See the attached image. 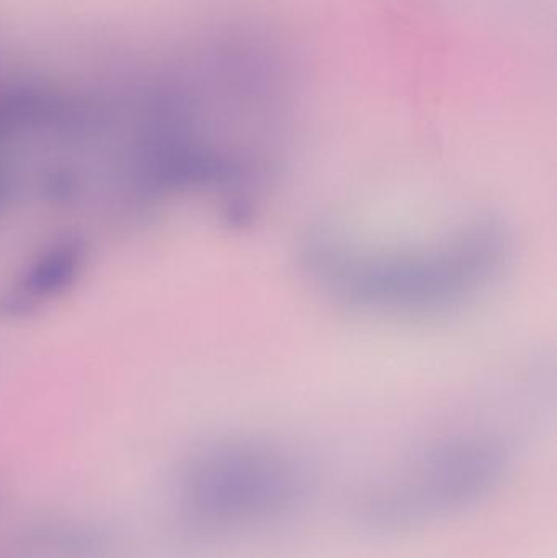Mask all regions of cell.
Wrapping results in <instances>:
<instances>
[{
  "label": "cell",
  "instance_id": "obj_3",
  "mask_svg": "<svg viewBox=\"0 0 557 558\" xmlns=\"http://www.w3.org/2000/svg\"><path fill=\"white\" fill-rule=\"evenodd\" d=\"M310 471L294 456L257 439L226 442L196 464L190 478L203 520L225 527L262 526L304 507Z\"/></svg>",
  "mask_w": 557,
  "mask_h": 558
},
{
  "label": "cell",
  "instance_id": "obj_1",
  "mask_svg": "<svg viewBox=\"0 0 557 558\" xmlns=\"http://www.w3.org/2000/svg\"><path fill=\"white\" fill-rule=\"evenodd\" d=\"M512 235L484 216L427 241L366 244L320 229L301 247L310 281L343 307L373 317L432 320L474 304L502 278Z\"/></svg>",
  "mask_w": 557,
  "mask_h": 558
},
{
  "label": "cell",
  "instance_id": "obj_2",
  "mask_svg": "<svg viewBox=\"0 0 557 558\" xmlns=\"http://www.w3.org/2000/svg\"><path fill=\"white\" fill-rule=\"evenodd\" d=\"M513 448L491 429H464L434 439L395 477L368 488L353 507V523L373 537H396L463 513L509 477Z\"/></svg>",
  "mask_w": 557,
  "mask_h": 558
}]
</instances>
